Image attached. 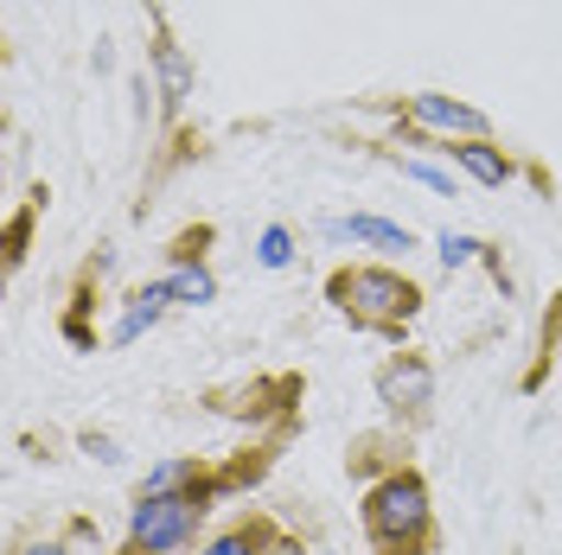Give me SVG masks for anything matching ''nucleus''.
Here are the masks:
<instances>
[{
	"mask_svg": "<svg viewBox=\"0 0 562 555\" xmlns=\"http://www.w3.org/2000/svg\"><path fill=\"white\" fill-rule=\"evenodd\" d=\"M358 523L378 555H435V505H428V479L416 466H396L364 491Z\"/></svg>",
	"mask_w": 562,
	"mask_h": 555,
	"instance_id": "f257e3e1",
	"label": "nucleus"
},
{
	"mask_svg": "<svg viewBox=\"0 0 562 555\" xmlns=\"http://www.w3.org/2000/svg\"><path fill=\"white\" fill-rule=\"evenodd\" d=\"M326 301H333L339 319H351V332H378V339L403 346V326L422 313V287L409 275H396V269L351 262V269L326 275Z\"/></svg>",
	"mask_w": 562,
	"mask_h": 555,
	"instance_id": "f03ea898",
	"label": "nucleus"
},
{
	"mask_svg": "<svg viewBox=\"0 0 562 555\" xmlns=\"http://www.w3.org/2000/svg\"><path fill=\"white\" fill-rule=\"evenodd\" d=\"M211 498H192V491H173V498H140L135 491V511H128V536L147 543L154 555H186L199 543V523H205Z\"/></svg>",
	"mask_w": 562,
	"mask_h": 555,
	"instance_id": "7ed1b4c3",
	"label": "nucleus"
},
{
	"mask_svg": "<svg viewBox=\"0 0 562 555\" xmlns=\"http://www.w3.org/2000/svg\"><path fill=\"white\" fill-rule=\"evenodd\" d=\"M378 403L403 421H428V403H435V371L422 351H396L384 371H378Z\"/></svg>",
	"mask_w": 562,
	"mask_h": 555,
	"instance_id": "20e7f679",
	"label": "nucleus"
},
{
	"mask_svg": "<svg viewBox=\"0 0 562 555\" xmlns=\"http://www.w3.org/2000/svg\"><path fill=\"white\" fill-rule=\"evenodd\" d=\"M199 555H294V543L276 530V518L249 511V518H237L231 530H217Z\"/></svg>",
	"mask_w": 562,
	"mask_h": 555,
	"instance_id": "39448f33",
	"label": "nucleus"
},
{
	"mask_svg": "<svg viewBox=\"0 0 562 555\" xmlns=\"http://www.w3.org/2000/svg\"><path fill=\"white\" fill-rule=\"evenodd\" d=\"M409 115L422 128H441V135H467V140H486V115L473 103H454V97H409Z\"/></svg>",
	"mask_w": 562,
	"mask_h": 555,
	"instance_id": "423d86ee",
	"label": "nucleus"
},
{
	"mask_svg": "<svg viewBox=\"0 0 562 555\" xmlns=\"http://www.w3.org/2000/svg\"><path fill=\"white\" fill-rule=\"evenodd\" d=\"M301 403V377H262V383H249L244 389V403H211L217 416H249V421H262V416H288Z\"/></svg>",
	"mask_w": 562,
	"mask_h": 555,
	"instance_id": "0eeeda50",
	"label": "nucleus"
},
{
	"mask_svg": "<svg viewBox=\"0 0 562 555\" xmlns=\"http://www.w3.org/2000/svg\"><path fill=\"white\" fill-rule=\"evenodd\" d=\"M167 307H173V281H154V287L128 294V307H122V319H115V346H135L147 326H160Z\"/></svg>",
	"mask_w": 562,
	"mask_h": 555,
	"instance_id": "6e6552de",
	"label": "nucleus"
},
{
	"mask_svg": "<svg viewBox=\"0 0 562 555\" xmlns=\"http://www.w3.org/2000/svg\"><path fill=\"white\" fill-rule=\"evenodd\" d=\"M326 230H333V237H346V243H371V249H416V237H409L403 224L364 217V211H358V217H333Z\"/></svg>",
	"mask_w": 562,
	"mask_h": 555,
	"instance_id": "1a4fd4ad",
	"label": "nucleus"
},
{
	"mask_svg": "<svg viewBox=\"0 0 562 555\" xmlns=\"http://www.w3.org/2000/svg\"><path fill=\"white\" fill-rule=\"evenodd\" d=\"M454 160H460V167H467L473 179H480V185H505V179H512V160H505L492 140H460Z\"/></svg>",
	"mask_w": 562,
	"mask_h": 555,
	"instance_id": "9d476101",
	"label": "nucleus"
},
{
	"mask_svg": "<svg viewBox=\"0 0 562 555\" xmlns=\"http://www.w3.org/2000/svg\"><path fill=\"white\" fill-rule=\"evenodd\" d=\"M173 301L179 307H205V301H217V281H211V269H199V262H186V269H173Z\"/></svg>",
	"mask_w": 562,
	"mask_h": 555,
	"instance_id": "9b49d317",
	"label": "nucleus"
},
{
	"mask_svg": "<svg viewBox=\"0 0 562 555\" xmlns=\"http://www.w3.org/2000/svg\"><path fill=\"white\" fill-rule=\"evenodd\" d=\"M557 346H562V294L550 301V313H543V351H537V364H530L525 389H543V377H550V358H557Z\"/></svg>",
	"mask_w": 562,
	"mask_h": 555,
	"instance_id": "f8f14e48",
	"label": "nucleus"
},
{
	"mask_svg": "<svg viewBox=\"0 0 562 555\" xmlns=\"http://www.w3.org/2000/svg\"><path fill=\"white\" fill-rule=\"evenodd\" d=\"M435 256H441L448 269H467V262L486 256V243H480V237H460V230H441V237H435Z\"/></svg>",
	"mask_w": 562,
	"mask_h": 555,
	"instance_id": "ddd939ff",
	"label": "nucleus"
},
{
	"mask_svg": "<svg viewBox=\"0 0 562 555\" xmlns=\"http://www.w3.org/2000/svg\"><path fill=\"white\" fill-rule=\"evenodd\" d=\"M256 256H262V269H288V256H294V237H288L281 224H269V230H262V249H256Z\"/></svg>",
	"mask_w": 562,
	"mask_h": 555,
	"instance_id": "4468645a",
	"label": "nucleus"
},
{
	"mask_svg": "<svg viewBox=\"0 0 562 555\" xmlns=\"http://www.w3.org/2000/svg\"><path fill=\"white\" fill-rule=\"evenodd\" d=\"M160 77H167V103L186 97V58H179L173 45H160Z\"/></svg>",
	"mask_w": 562,
	"mask_h": 555,
	"instance_id": "2eb2a0df",
	"label": "nucleus"
},
{
	"mask_svg": "<svg viewBox=\"0 0 562 555\" xmlns=\"http://www.w3.org/2000/svg\"><path fill=\"white\" fill-rule=\"evenodd\" d=\"M403 173L422 179V185H428V192H441V199H454V179L441 173V167H428V160H403Z\"/></svg>",
	"mask_w": 562,
	"mask_h": 555,
	"instance_id": "dca6fc26",
	"label": "nucleus"
},
{
	"mask_svg": "<svg viewBox=\"0 0 562 555\" xmlns=\"http://www.w3.org/2000/svg\"><path fill=\"white\" fill-rule=\"evenodd\" d=\"M83 448L97 453V460H109V466H115V460H122V448H115V441H109V434H83Z\"/></svg>",
	"mask_w": 562,
	"mask_h": 555,
	"instance_id": "f3484780",
	"label": "nucleus"
},
{
	"mask_svg": "<svg viewBox=\"0 0 562 555\" xmlns=\"http://www.w3.org/2000/svg\"><path fill=\"white\" fill-rule=\"evenodd\" d=\"M20 555H65V543H33V550H20Z\"/></svg>",
	"mask_w": 562,
	"mask_h": 555,
	"instance_id": "a211bd4d",
	"label": "nucleus"
},
{
	"mask_svg": "<svg viewBox=\"0 0 562 555\" xmlns=\"http://www.w3.org/2000/svg\"><path fill=\"white\" fill-rule=\"evenodd\" d=\"M115 555H154V550H147V543H135V536H128V543H122V550H115Z\"/></svg>",
	"mask_w": 562,
	"mask_h": 555,
	"instance_id": "6ab92c4d",
	"label": "nucleus"
}]
</instances>
